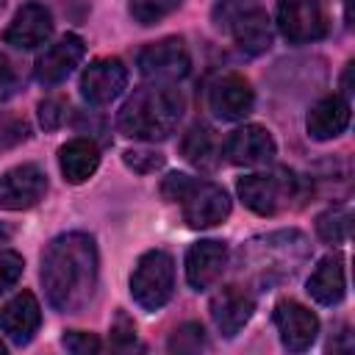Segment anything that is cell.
I'll return each mask as SVG.
<instances>
[{"instance_id":"27","label":"cell","mask_w":355,"mask_h":355,"mask_svg":"<svg viewBox=\"0 0 355 355\" xmlns=\"http://www.w3.org/2000/svg\"><path fill=\"white\" fill-rule=\"evenodd\" d=\"M22 269H25V261L19 252L14 250H0V291L11 288L19 277H22Z\"/></svg>"},{"instance_id":"16","label":"cell","mask_w":355,"mask_h":355,"mask_svg":"<svg viewBox=\"0 0 355 355\" xmlns=\"http://www.w3.org/2000/svg\"><path fill=\"white\" fill-rule=\"evenodd\" d=\"M86 44L78 33H64L58 42H53L39 58H36V78L47 86L61 83L83 58Z\"/></svg>"},{"instance_id":"7","label":"cell","mask_w":355,"mask_h":355,"mask_svg":"<svg viewBox=\"0 0 355 355\" xmlns=\"http://www.w3.org/2000/svg\"><path fill=\"white\" fill-rule=\"evenodd\" d=\"M277 28L280 33L294 42H316L327 33V17L319 0H280L277 3Z\"/></svg>"},{"instance_id":"8","label":"cell","mask_w":355,"mask_h":355,"mask_svg":"<svg viewBox=\"0 0 355 355\" xmlns=\"http://www.w3.org/2000/svg\"><path fill=\"white\" fill-rule=\"evenodd\" d=\"M291 175L286 172H272V175H247L236 183V191L241 197V202L261 214V216H272L277 214L288 197H291Z\"/></svg>"},{"instance_id":"29","label":"cell","mask_w":355,"mask_h":355,"mask_svg":"<svg viewBox=\"0 0 355 355\" xmlns=\"http://www.w3.org/2000/svg\"><path fill=\"white\" fill-rule=\"evenodd\" d=\"M61 344L75 352V355H89V352H97L100 349V338L92 336V333H83V330H69L61 336Z\"/></svg>"},{"instance_id":"4","label":"cell","mask_w":355,"mask_h":355,"mask_svg":"<svg viewBox=\"0 0 355 355\" xmlns=\"http://www.w3.org/2000/svg\"><path fill=\"white\" fill-rule=\"evenodd\" d=\"M175 288V261L164 250L144 252L130 275V297L144 311H158L169 302Z\"/></svg>"},{"instance_id":"9","label":"cell","mask_w":355,"mask_h":355,"mask_svg":"<svg viewBox=\"0 0 355 355\" xmlns=\"http://www.w3.org/2000/svg\"><path fill=\"white\" fill-rule=\"evenodd\" d=\"M47 191V175L39 164H19L0 175V208L25 211L33 208Z\"/></svg>"},{"instance_id":"31","label":"cell","mask_w":355,"mask_h":355,"mask_svg":"<svg viewBox=\"0 0 355 355\" xmlns=\"http://www.w3.org/2000/svg\"><path fill=\"white\" fill-rule=\"evenodd\" d=\"M133 322L125 316V313H116V324L111 327V336H114V341L116 344H128V341H133Z\"/></svg>"},{"instance_id":"6","label":"cell","mask_w":355,"mask_h":355,"mask_svg":"<svg viewBox=\"0 0 355 355\" xmlns=\"http://www.w3.org/2000/svg\"><path fill=\"white\" fill-rule=\"evenodd\" d=\"M191 67V58H189V50L183 44L180 36H166V39H158L153 44H147L141 53H139V69L147 80H155V83H172V80H180Z\"/></svg>"},{"instance_id":"12","label":"cell","mask_w":355,"mask_h":355,"mask_svg":"<svg viewBox=\"0 0 355 355\" xmlns=\"http://www.w3.org/2000/svg\"><path fill=\"white\" fill-rule=\"evenodd\" d=\"M208 105H211V111L219 119L239 122V119H244L252 111L255 94H252L250 83L241 75L230 72V75H222V78H216L211 83V89H208Z\"/></svg>"},{"instance_id":"25","label":"cell","mask_w":355,"mask_h":355,"mask_svg":"<svg viewBox=\"0 0 355 355\" xmlns=\"http://www.w3.org/2000/svg\"><path fill=\"white\" fill-rule=\"evenodd\" d=\"M122 161L128 169L139 172V175H150L155 169L164 166V155L158 150H150V147H136V150H125L122 153Z\"/></svg>"},{"instance_id":"20","label":"cell","mask_w":355,"mask_h":355,"mask_svg":"<svg viewBox=\"0 0 355 355\" xmlns=\"http://www.w3.org/2000/svg\"><path fill=\"white\" fill-rule=\"evenodd\" d=\"M347 283H344V261L341 255H324L316 269L308 277V294L319 302V305H338L344 300Z\"/></svg>"},{"instance_id":"22","label":"cell","mask_w":355,"mask_h":355,"mask_svg":"<svg viewBox=\"0 0 355 355\" xmlns=\"http://www.w3.org/2000/svg\"><path fill=\"white\" fill-rule=\"evenodd\" d=\"M180 153H183V158L191 166H197V169H214L216 161H219V141H216V136H214L211 128L194 125L186 133V139L180 144Z\"/></svg>"},{"instance_id":"15","label":"cell","mask_w":355,"mask_h":355,"mask_svg":"<svg viewBox=\"0 0 355 355\" xmlns=\"http://www.w3.org/2000/svg\"><path fill=\"white\" fill-rule=\"evenodd\" d=\"M252 311H255V300L241 286H225L211 300V319H214L216 330L227 338H233L250 322Z\"/></svg>"},{"instance_id":"19","label":"cell","mask_w":355,"mask_h":355,"mask_svg":"<svg viewBox=\"0 0 355 355\" xmlns=\"http://www.w3.org/2000/svg\"><path fill=\"white\" fill-rule=\"evenodd\" d=\"M39 322H42V308L31 291H19L0 313V324L14 344H28L39 330Z\"/></svg>"},{"instance_id":"5","label":"cell","mask_w":355,"mask_h":355,"mask_svg":"<svg viewBox=\"0 0 355 355\" xmlns=\"http://www.w3.org/2000/svg\"><path fill=\"white\" fill-rule=\"evenodd\" d=\"M222 19L227 22L236 44L250 53L261 55L272 47V19L263 8L247 3V0H222Z\"/></svg>"},{"instance_id":"10","label":"cell","mask_w":355,"mask_h":355,"mask_svg":"<svg viewBox=\"0 0 355 355\" xmlns=\"http://www.w3.org/2000/svg\"><path fill=\"white\" fill-rule=\"evenodd\" d=\"M125 86H128V67L114 55L92 61L80 75V94L92 105H105L116 100L125 92Z\"/></svg>"},{"instance_id":"23","label":"cell","mask_w":355,"mask_h":355,"mask_svg":"<svg viewBox=\"0 0 355 355\" xmlns=\"http://www.w3.org/2000/svg\"><path fill=\"white\" fill-rule=\"evenodd\" d=\"M349 227H352V214L349 208L338 205V208H330L324 211L319 219H316V233L330 241V244H341L349 239Z\"/></svg>"},{"instance_id":"30","label":"cell","mask_w":355,"mask_h":355,"mask_svg":"<svg viewBox=\"0 0 355 355\" xmlns=\"http://www.w3.org/2000/svg\"><path fill=\"white\" fill-rule=\"evenodd\" d=\"M17 86H19L17 69H14V64L0 53V103L8 100V97L17 92Z\"/></svg>"},{"instance_id":"28","label":"cell","mask_w":355,"mask_h":355,"mask_svg":"<svg viewBox=\"0 0 355 355\" xmlns=\"http://www.w3.org/2000/svg\"><path fill=\"white\" fill-rule=\"evenodd\" d=\"M64 119H67V103L61 97H47V100L39 103V122H42V128L55 130V128L64 125Z\"/></svg>"},{"instance_id":"11","label":"cell","mask_w":355,"mask_h":355,"mask_svg":"<svg viewBox=\"0 0 355 355\" xmlns=\"http://www.w3.org/2000/svg\"><path fill=\"white\" fill-rule=\"evenodd\" d=\"M275 327L280 333V341L291 352H302L316 341L319 319L311 308H305L297 300H280L275 305Z\"/></svg>"},{"instance_id":"24","label":"cell","mask_w":355,"mask_h":355,"mask_svg":"<svg viewBox=\"0 0 355 355\" xmlns=\"http://www.w3.org/2000/svg\"><path fill=\"white\" fill-rule=\"evenodd\" d=\"M183 0H133L130 14L139 25H155L158 19L169 17L175 8H180Z\"/></svg>"},{"instance_id":"21","label":"cell","mask_w":355,"mask_h":355,"mask_svg":"<svg viewBox=\"0 0 355 355\" xmlns=\"http://www.w3.org/2000/svg\"><path fill=\"white\" fill-rule=\"evenodd\" d=\"M61 175L67 183H83L89 180L100 166V150L92 139H72L58 150Z\"/></svg>"},{"instance_id":"2","label":"cell","mask_w":355,"mask_h":355,"mask_svg":"<svg viewBox=\"0 0 355 355\" xmlns=\"http://www.w3.org/2000/svg\"><path fill=\"white\" fill-rule=\"evenodd\" d=\"M180 114H183V100L172 86L166 83L141 86L122 103L116 114V128L128 139L161 141L178 128Z\"/></svg>"},{"instance_id":"32","label":"cell","mask_w":355,"mask_h":355,"mask_svg":"<svg viewBox=\"0 0 355 355\" xmlns=\"http://www.w3.org/2000/svg\"><path fill=\"white\" fill-rule=\"evenodd\" d=\"M8 236H11V230H8V227H6V225H3V222H0V241H6V239H8Z\"/></svg>"},{"instance_id":"18","label":"cell","mask_w":355,"mask_h":355,"mask_svg":"<svg viewBox=\"0 0 355 355\" xmlns=\"http://www.w3.org/2000/svg\"><path fill=\"white\" fill-rule=\"evenodd\" d=\"M347 125H349V103L341 94H327L319 103H313L308 111V119H305L308 136L316 141L341 136L347 130Z\"/></svg>"},{"instance_id":"14","label":"cell","mask_w":355,"mask_h":355,"mask_svg":"<svg viewBox=\"0 0 355 355\" xmlns=\"http://www.w3.org/2000/svg\"><path fill=\"white\" fill-rule=\"evenodd\" d=\"M225 155L236 166H258L275 158V139L261 125L236 128L225 141Z\"/></svg>"},{"instance_id":"3","label":"cell","mask_w":355,"mask_h":355,"mask_svg":"<svg viewBox=\"0 0 355 355\" xmlns=\"http://www.w3.org/2000/svg\"><path fill=\"white\" fill-rule=\"evenodd\" d=\"M161 194L169 202H180L183 219L194 230L214 227L222 219H227V214H230V200L222 186L200 180V178H189L183 172L166 175L161 183Z\"/></svg>"},{"instance_id":"33","label":"cell","mask_w":355,"mask_h":355,"mask_svg":"<svg viewBox=\"0 0 355 355\" xmlns=\"http://www.w3.org/2000/svg\"><path fill=\"white\" fill-rule=\"evenodd\" d=\"M3 352H6V347H3V341H0V355H3Z\"/></svg>"},{"instance_id":"1","label":"cell","mask_w":355,"mask_h":355,"mask_svg":"<svg viewBox=\"0 0 355 355\" xmlns=\"http://www.w3.org/2000/svg\"><path fill=\"white\" fill-rule=\"evenodd\" d=\"M42 286L61 313L80 311L97 288V247L86 233H61L42 252Z\"/></svg>"},{"instance_id":"13","label":"cell","mask_w":355,"mask_h":355,"mask_svg":"<svg viewBox=\"0 0 355 355\" xmlns=\"http://www.w3.org/2000/svg\"><path fill=\"white\" fill-rule=\"evenodd\" d=\"M53 33V17L42 3H25L17 8V14L11 17L3 39L6 44H14L19 50H31L39 47L50 39Z\"/></svg>"},{"instance_id":"17","label":"cell","mask_w":355,"mask_h":355,"mask_svg":"<svg viewBox=\"0 0 355 355\" xmlns=\"http://www.w3.org/2000/svg\"><path fill=\"white\" fill-rule=\"evenodd\" d=\"M227 263V244L216 241V239H205L191 244V250L186 252V280L191 288L202 291L208 286H214L222 275Z\"/></svg>"},{"instance_id":"26","label":"cell","mask_w":355,"mask_h":355,"mask_svg":"<svg viewBox=\"0 0 355 355\" xmlns=\"http://www.w3.org/2000/svg\"><path fill=\"white\" fill-rule=\"evenodd\" d=\"M202 347H205V336H202V327L197 322H189V324L178 327L169 338L172 352H200Z\"/></svg>"}]
</instances>
